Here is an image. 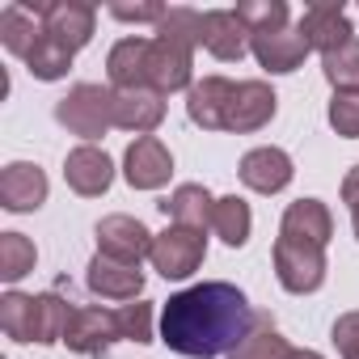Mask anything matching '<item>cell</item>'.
Segmentation results:
<instances>
[{
    "instance_id": "6da1fadb",
    "label": "cell",
    "mask_w": 359,
    "mask_h": 359,
    "mask_svg": "<svg viewBox=\"0 0 359 359\" xmlns=\"http://www.w3.org/2000/svg\"><path fill=\"white\" fill-rule=\"evenodd\" d=\"M254 325L258 313L250 309L245 292L224 279L173 292L161 309V342L187 359L233 355L254 334Z\"/></svg>"
},
{
    "instance_id": "7a4b0ae2",
    "label": "cell",
    "mask_w": 359,
    "mask_h": 359,
    "mask_svg": "<svg viewBox=\"0 0 359 359\" xmlns=\"http://www.w3.org/2000/svg\"><path fill=\"white\" fill-rule=\"evenodd\" d=\"M55 118H60V127H68L72 135H81L85 144H93V140H102L114 127V89L72 85L55 102Z\"/></svg>"
},
{
    "instance_id": "3957f363",
    "label": "cell",
    "mask_w": 359,
    "mask_h": 359,
    "mask_svg": "<svg viewBox=\"0 0 359 359\" xmlns=\"http://www.w3.org/2000/svg\"><path fill=\"white\" fill-rule=\"evenodd\" d=\"M30 13L43 18V30L64 43L72 55L93 39V26H97V9L89 5V0H30L26 5Z\"/></svg>"
},
{
    "instance_id": "277c9868",
    "label": "cell",
    "mask_w": 359,
    "mask_h": 359,
    "mask_svg": "<svg viewBox=\"0 0 359 359\" xmlns=\"http://www.w3.org/2000/svg\"><path fill=\"white\" fill-rule=\"evenodd\" d=\"M208 258V237L195 233V229H182V224H169L165 233H156L152 241V266L161 279H191Z\"/></svg>"
},
{
    "instance_id": "5b68a950",
    "label": "cell",
    "mask_w": 359,
    "mask_h": 359,
    "mask_svg": "<svg viewBox=\"0 0 359 359\" xmlns=\"http://www.w3.org/2000/svg\"><path fill=\"white\" fill-rule=\"evenodd\" d=\"M275 279L283 292L292 296H309L325 283V250L321 245H304V241H275Z\"/></svg>"
},
{
    "instance_id": "8992f818",
    "label": "cell",
    "mask_w": 359,
    "mask_h": 359,
    "mask_svg": "<svg viewBox=\"0 0 359 359\" xmlns=\"http://www.w3.org/2000/svg\"><path fill=\"white\" fill-rule=\"evenodd\" d=\"M93 237H97V254L118 258L127 266H140L144 258H152V241H156L135 216H106V220H97Z\"/></svg>"
},
{
    "instance_id": "52a82bcc",
    "label": "cell",
    "mask_w": 359,
    "mask_h": 359,
    "mask_svg": "<svg viewBox=\"0 0 359 359\" xmlns=\"http://www.w3.org/2000/svg\"><path fill=\"white\" fill-rule=\"evenodd\" d=\"M173 173V156L156 135H140L123 152V177L131 191H161Z\"/></svg>"
},
{
    "instance_id": "ba28073f",
    "label": "cell",
    "mask_w": 359,
    "mask_h": 359,
    "mask_svg": "<svg viewBox=\"0 0 359 359\" xmlns=\"http://www.w3.org/2000/svg\"><path fill=\"white\" fill-rule=\"evenodd\" d=\"M118 338H123L118 313L114 309H97V304H76V313L68 321V334H64V342L72 351H81V355H106Z\"/></svg>"
},
{
    "instance_id": "9c48e42d",
    "label": "cell",
    "mask_w": 359,
    "mask_h": 359,
    "mask_svg": "<svg viewBox=\"0 0 359 359\" xmlns=\"http://www.w3.org/2000/svg\"><path fill=\"white\" fill-rule=\"evenodd\" d=\"M191 68H195V51L187 47H173L165 39H148V64H144V85L165 93L177 89H191Z\"/></svg>"
},
{
    "instance_id": "30bf717a",
    "label": "cell",
    "mask_w": 359,
    "mask_h": 359,
    "mask_svg": "<svg viewBox=\"0 0 359 359\" xmlns=\"http://www.w3.org/2000/svg\"><path fill=\"white\" fill-rule=\"evenodd\" d=\"M279 110V97L266 81H237L233 89V102H229V123L224 131L233 135H250V131H262Z\"/></svg>"
},
{
    "instance_id": "8fae6325",
    "label": "cell",
    "mask_w": 359,
    "mask_h": 359,
    "mask_svg": "<svg viewBox=\"0 0 359 359\" xmlns=\"http://www.w3.org/2000/svg\"><path fill=\"white\" fill-rule=\"evenodd\" d=\"M296 30H300V39L309 43V51H321V55H330L334 47H342L346 39H355L346 9L334 5V0H317V5H309V9L300 13V26H296Z\"/></svg>"
},
{
    "instance_id": "7c38bea8",
    "label": "cell",
    "mask_w": 359,
    "mask_h": 359,
    "mask_svg": "<svg viewBox=\"0 0 359 359\" xmlns=\"http://www.w3.org/2000/svg\"><path fill=\"white\" fill-rule=\"evenodd\" d=\"M47 203V173L30 161H13L0 173V208L13 212V216H26V212H39Z\"/></svg>"
},
{
    "instance_id": "4fadbf2b",
    "label": "cell",
    "mask_w": 359,
    "mask_h": 359,
    "mask_svg": "<svg viewBox=\"0 0 359 359\" xmlns=\"http://www.w3.org/2000/svg\"><path fill=\"white\" fill-rule=\"evenodd\" d=\"M64 182H68L81 199H97V195H106L110 182H114V161H110L97 144H81V148H72L68 161H64Z\"/></svg>"
},
{
    "instance_id": "5bb4252c",
    "label": "cell",
    "mask_w": 359,
    "mask_h": 359,
    "mask_svg": "<svg viewBox=\"0 0 359 359\" xmlns=\"http://www.w3.org/2000/svg\"><path fill=\"white\" fill-rule=\"evenodd\" d=\"M237 173H241V182L250 187V191H258V195H279L287 182H292V156L283 152V148H254V152H245L241 156V165H237Z\"/></svg>"
},
{
    "instance_id": "9a60e30c",
    "label": "cell",
    "mask_w": 359,
    "mask_h": 359,
    "mask_svg": "<svg viewBox=\"0 0 359 359\" xmlns=\"http://www.w3.org/2000/svg\"><path fill=\"white\" fill-rule=\"evenodd\" d=\"M199 47H208L224 64L241 60L250 51V30L237 18V9H208L203 13V30H199Z\"/></svg>"
},
{
    "instance_id": "2e32d148",
    "label": "cell",
    "mask_w": 359,
    "mask_h": 359,
    "mask_svg": "<svg viewBox=\"0 0 359 359\" xmlns=\"http://www.w3.org/2000/svg\"><path fill=\"white\" fill-rule=\"evenodd\" d=\"M233 89H237V81H229V76H203L199 85H191V93H187L191 123L203 127V131H224Z\"/></svg>"
},
{
    "instance_id": "e0dca14e",
    "label": "cell",
    "mask_w": 359,
    "mask_h": 359,
    "mask_svg": "<svg viewBox=\"0 0 359 359\" xmlns=\"http://www.w3.org/2000/svg\"><path fill=\"white\" fill-rule=\"evenodd\" d=\"M250 51H254V60L266 68V72H275V76H283V72H296L304 60H309V43L300 39V30H266V34H250Z\"/></svg>"
},
{
    "instance_id": "ac0fdd59",
    "label": "cell",
    "mask_w": 359,
    "mask_h": 359,
    "mask_svg": "<svg viewBox=\"0 0 359 359\" xmlns=\"http://www.w3.org/2000/svg\"><path fill=\"white\" fill-rule=\"evenodd\" d=\"M279 237L325 250L330 237H334V216H330V208L321 199H296V203H287V212L279 220Z\"/></svg>"
},
{
    "instance_id": "d6986e66",
    "label": "cell",
    "mask_w": 359,
    "mask_h": 359,
    "mask_svg": "<svg viewBox=\"0 0 359 359\" xmlns=\"http://www.w3.org/2000/svg\"><path fill=\"white\" fill-rule=\"evenodd\" d=\"M85 283H89V292H97V296H106V300H140V292H144V271L140 266H127V262H118V258H106V254H93V262H89V271H85Z\"/></svg>"
},
{
    "instance_id": "ffe728a7",
    "label": "cell",
    "mask_w": 359,
    "mask_h": 359,
    "mask_svg": "<svg viewBox=\"0 0 359 359\" xmlns=\"http://www.w3.org/2000/svg\"><path fill=\"white\" fill-rule=\"evenodd\" d=\"M165 123V97L156 89H114V127L152 135Z\"/></svg>"
},
{
    "instance_id": "44dd1931",
    "label": "cell",
    "mask_w": 359,
    "mask_h": 359,
    "mask_svg": "<svg viewBox=\"0 0 359 359\" xmlns=\"http://www.w3.org/2000/svg\"><path fill=\"white\" fill-rule=\"evenodd\" d=\"M161 212H165L173 224L203 233V229H212L216 199H212V191H208V187H199V182H182V187H177L169 199H161Z\"/></svg>"
},
{
    "instance_id": "7402d4cb",
    "label": "cell",
    "mask_w": 359,
    "mask_h": 359,
    "mask_svg": "<svg viewBox=\"0 0 359 359\" xmlns=\"http://www.w3.org/2000/svg\"><path fill=\"white\" fill-rule=\"evenodd\" d=\"M144 64H148V39H123L106 55V76L114 89H148Z\"/></svg>"
},
{
    "instance_id": "603a6c76",
    "label": "cell",
    "mask_w": 359,
    "mask_h": 359,
    "mask_svg": "<svg viewBox=\"0 0 359 359\" xmlns=\"http://www.w3.org/2000/svg\"><path fill=\"white\" fill-rule=\"evenodd\" d=\"M39 39H43V18L39 13H30L26 5H5L0 9V43H5L18 60H26Z\"/></svg>"
},
{
    "instance_id": "cb8c5ba5",
    "label": "cell",
    "mask_w": 359,
    "mask_h": 359,
    "mask_svg": "<svg viewBox=\"0 0 359 359\" xmlns=\"http://www.w3.org/2000/svg\"><path fill=\"white\" fill-rule=\"evenodd\" d=\"M72 313H76V304L64 300L60 292H39L34 296V342H43V346L64 342Z\"/></svg>"
},
{
    "instance_id": "d4e9b609",
    "label": "cell",
    "mask_w": 359,
    "mask_h": 359,
    "mask_svg": "<svg viewBox=\"0 0 359 359\" xmlns=\"http://www.w3.org/2000/svg\"><path fill=\"white\" fill-rule=\"evenodd\" d=\"M212 229H216V237H220L229 250H241V245L250 241V233H254L250 203H245V199H237V195H224V199H216Z\"/></svg>"
},
{
    "instance_id": "484cf974",
    "label": "cell",
    "mask_w": 359,
    "mask_h": 359,
    "mask_svg": "<svg viewBox=\"0 0 359 359\" xmlns=\"http://www.w3.org/2000/svg\"><path fill=\"white\" fill-rule=\"evenodd\" d=\"M296 355V346L271 325V317L266 313H258V325H254V334L229 355V359H292Z\"/></svg>"
},
{
    "instance_id": "4316f807",
    "label": "cell",
    "mask_w": 359,
    "mask_h": 359,
    "mask_svg": "<svg viewBox=\"0 0 359 359\" xmlns=\"http://www.w3.org/2000/svg\"><path fill=\"white\" fill-rule=\"evenodd\" d=\"M26 68L34 72V81H64L68 68H72V51H68L64 43H55V39L43 30V39H39L34 51L26 55Z\"/></svg>"
},
{
    "instance_id": "83f0119b",
    "label": "cell",
    "mask_w": 359,
    "mask_h": 359,
    "mask_svg": "<svg viewBox=\"0 0 359 359\" xmlns=\"http://www.w3.org/2000/svg\"><path fill=\"white\" fill-rule=\"evenodd\" d=\"M34 262H39V250H34L30 237H22V233H0V279L18 283V279H26L34 271Z\"/></svg>"
},
{
    "instance_id": "f1b7e54d",
    "label": "cell",
    "mask_w": 359,
    "mask_h": 359,
    "mask_svg": "<svg viewBox=\"0 0 359 359\" xmlns=\"http://www.w3.org/2000/svg\"><path fill=\"white\" fill-rule=\"evenodd\" d=\"M0 330L13 342H34V296H26V292L0 296Z\"/></svg>"
},
{
    "instance_id": "f546056e",
    "label": "cell",
    "mask_w": 359,
    "mask_h": 359,
    "mask_svg": "<svg viewBox=\"0 0 359 359\" xmlns=\"http://www.w3.org/2000/svg\"><path fill=\"white\" fill-rule=\"evenodd\" d=\"M199 30H203V13H199V9H187V5H177V9H169V13L161 18L156 39L195 51V47H199Z\"/></svg>"
},
{
    "instance_id": "4dcf8cb0",
    "label": "cell",
    "mask_w": 359,
    "mask_h": 359,
    "mask_svg": "<svg viewBox=\"0 0 359 359\" xmlns=\"http://www.w3.org/2000/svg\"><path fill=\"white\" fill-rule=\"evenodd\" d=\"M321 72L334 89H359V39H346L330 55H321Z\"/></svg>"
},
{
    "instance_id": "1f68e13d",
    "label": "cell",
    "mask_w": 359,
    "mask_h": 359,
    "mask_svg": "<svg viewBox=\"0 0 359 359\" xmlns=\"http://www.w3.org/2000/svg\"><path fill=\"white\" fill-rule=\"evenodd\" d=\"M237 18L245 22L250 34H266L287 26V5L283 0H245V5H237Z\"/></svg>"
},
{
    "instance_id": "d6a6232c",
    "label": "cell",
    "mask_w": 359,
    "mask_h": 359,
    "mask_svg": "<svg viewBox=\"0 0 359 359\" xmlns=\"http://www.w3.org/2000/svg\"><path fill=\"white\" fill-rule=\"evenodd\" d=\"M330 127L342 140H359V89H334V97H330Z\"/></svg>"
},
{
    "instance_id": "836d02e7",
    "label": "cell",
    "mask_w": 359,
    "mask_h": 359,
    "mask_svg": "<svg viewBox=\"0 0 359 359\" xmlns=\"http://www.w3.org/2000/svg\"><path fill=\"white\" fill-rule=\"evenodd\" d=\"M114 313H118V330H123L127 342H156L152 338V304L148 300H131V304H123Z\"/></svg>"
},
{
    "instance_id": "e575fe53",
    "label": "cell",
    "mask_w": 359,
    "mask_h": 359,
    "mask_svg": "<svg viewBox=\"0 0 359 359\" xmlns=\"http://www.w3.org/2000/svg\"><path fill=\"white\" fill-rule=\"evenodd\" d=\"M330 338H334V346H338V355H342V359H359V309L342 313V317L334 321Z\"/></svg>"
},
{
    "instance_id": "d590c367",
    "label": "cell",
    "mask_w": 359,
    "mask_h": 359,
    "mask_svg": "<svg viewBox=\"0 0 359 359\" xmlns=\"http://www.w3.org/2000/svg\"><path fill=\"white\" fill-rule=\"evenodd\" d=\"M169 9L165 5H110V18H118V22H152V26H161V18H165Z\"/></svg>"
},
{
    "instance_id": "8d00e7d4",
    "label": "cell",
    "mask_w": 359,
    "mask_h": 359,
    "mask_svg": "<svg viewBox=\"0 0 359 359\" xmlns=\"http://www.w3.org/2000/svg\"><path fill=\"white\" fill-rule=\"evenodd\" d=\"M342 203L351 208V229H355V241H359V165L346 169V177H342Z\"/></svg>"
},
{
    "instance_id": "74e56055",
    "label": "cell",
    "mask_w": 359,
    "mask_h": 359,
    "mask_svg": "<svg viewBox=\"0 0 359 359\" xmlns=\"http://www.w3.org/2000/svg\"><path fill=\"white\" fill-rule=\"evenodd\" d=\"M292 359H325V355H317V351H296Z\"/></svg>"
}]
</instances>
